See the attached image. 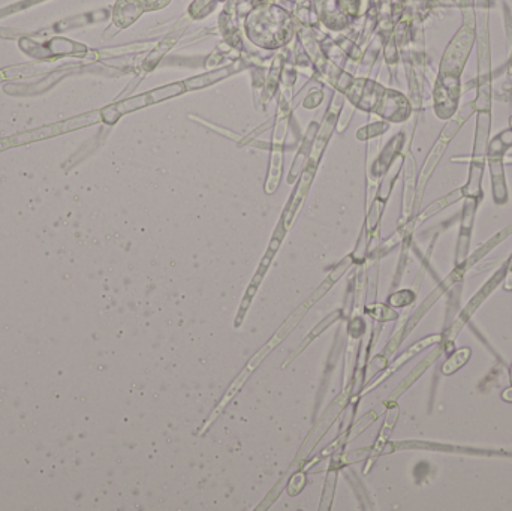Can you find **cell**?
Here are the masks:
<instances>
[{
	"label": "cell",
	"mask_w": 512,
	"mask_h": 511,
	"mask_svg": "<svg viewBox=\"0 0 512 511\" xmlns=\"http://www.w3.org/2000/svg\"><path fill=\"white\" fill-rule=\"evenodd\" d=\"M188 90L186 81L170 84V86L161 87V89L150 90L143 95L135 96V98L126 99L119 104L111 105L102 111L101 117L107 123H114L122 114L131 113V111L140 110L147 105L156 104V102L165 101V99L174 98V96L182 95Z\"/></svg>",
	"instance_id": "6da1fadb"
},
{
	"label": "cell",
	"mask_w": 512,
	"mask_h": 511,
	"mask_svg": "<svg viewBox=\"0 0 512 511\" xmlns=\"http://www.w3.org/2000/svg\"><path fill=\"white\" fill-rule=\"evenodd\" d=\"M101 120V113L86 114V116L75 117V119L68 120L63 125L62 131H69V129L81 128V126L92 125V123Z\"/></svg>",
	"instance_id": "7a4b0ae2"
},
{
	"label": "cell",
	"mask_w": 512,
	"mask_h": 511,
	"mask_svg": "<svg viewBox=\"0 0 512 511\" xmlns=\"http://www.w3.org/2000/svg\"><path fill=\"white\" fill-rule=\"evenodd\" d=\"M504 398L507 399V401H512V390L505 392Z\"/></svg>",
	"instance_id": "3957f363"
},
{
	"label": "cell",
	"mask_w": 512,
	"mask_h": 511,
	"mask_svg": "<svg viewBox=\"0 0 512 511\" xmlns=\"http://www.w3.org/2000/svg\"><path fill=\"white\" fill-rule=\"evenodd\" d=\"M511 126H512V117H511Z\"/></svg>",
	"instance_id": "277c9868"
}]
</instances>
